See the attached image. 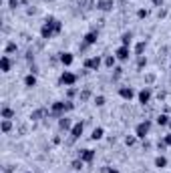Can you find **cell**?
<instances>
[{"instance_id":"cell-1","label":"cell","mask_w":171,"mask_h":173,"mask_svg":"<svg viewBox=\"0 0 171 173\" xmlns=\"http://www.w3.org/2000/svg\"><path fill=\"white\" fill-rule=\"evenodd\" d=\"M60 30H63V22H60L59 18H54V16H46L42 28H40V36L49 40L53 34H59Z\"/></svg>"},{"instance_id":"cell-2","label":"cell","mask_w":171,"mask_h":173,"mask_svg":"<svg viewBox=\"0 0 171 173\" xmlns=\"http://www.w3.org/2000/svg\"><path fill=\"white\" fill-rule=\"evenodd\" d=\"M73 107H75V105H73L71 101H67V103H63V101H56V103H53V107H50V109H53V113H54V115L63 117V113H64V111H71Z\"/></svg>"},{"instance_id":"cell-3","label":"cell","mask_w":171,"mask_h":173,"mask_svg":"<svg viewBox=\"0 0 171 173\" xmlns=\"http://www.w3.org/2000/svg\"><path fill=\"white\" fill-rule=\"evenodd\" d=\"M149 129H151V121H141L139 125L135 127V137H139V139H145L147 133H149Z\"/></svg>"},{"instance_id":"cell-4","label":"cell","mask_w":171,"mask_h":173,"mask_svg":"<svg viewBox=\"0 0 171 173\" xmlns=\"http://www.w3.org/2000/svg\"><path fill=\"white\" fill-rule=\"evenodd\" d=\"M59 83L60 85H64V86H73L75 83H77V75H73V72H68V71H64L63 75H60V79H59Z\"/></svg>"},{"instance_id":"cell-5","label":"cell","mask_w":171,"mask_h":173,"mask_svg":"<svg viewBox=\"0 0 171 173\" xmlns=\"http://www.w3.org/2000/svg\"><path fill=\"white\" fill-rule=\"evenodd\" d=\"M99 67H101V57H91L85 61V68L89 71H99Z\"/></svg>"},{"instance_id":"cell-6","label":"cell","mask_w":171,"mask_h":173,"mask_svg":"<svg viewBox=\"0 0 171 173\" xmlns=\"http://www.w3.org/2000/svg\"><path fill=\"white\" fill-rule=\"evenodd\" d=\"M131 57V50H129V46H119L117 50H115V58H117V61H127V58Z\"/></svg>"},{"instance_id":"cell-7","label":"cell","mask_w":171,"mask_h":173,"mask_svg":"<svg viewBox=\"0 0 171 173\" xmlns=\"http://www.w3.org/2000/svg\"><path fill=\"white\" fill-rule=\"evenodd\" d=\"M78 159L83 161V163H91L95 159V151L93 149H83L81 153H78Z\"/></svg>"},{"instance_id":"cell-8","label":"cell","mask_w":171,"mask_h":173,"mask_svg":"<svg viewBox=\"0 0 171 173\" xmlns=\"http://www.w3.org/2000/svg\"><path fill=\"white\" fill-rule=\"evenodd\" d=\"M151 101V89H141V91H139V103H141V105H147V103Z\"/></svg>"},{"instance_id":"cell-9","label":"cell","mask_w":171,"mask_h":173,"mask_svg":"<svg viewBox=\"0 0 171 173\" xmlns=\"http://www.w3.org/2000/svg\"><path fill=\"white\" fill-rule=\"evenodd\" d=\"M97 40H99V32H97V30H91V32L85 34V44H87V46L97 44Z\"/></svg>"},{"instance_id":"cell-10","label":"cell","mask_w":171,"mask_h":173,"mask_svg":"<svg viewBox=\"0 0 171 173\" xmlns=\"http://www.w3.org/2000/svg\"><path fill=\"white\" fill-rule=\"evenodd\" d=\"M119 95H121L125 101H131L133 97H135V91H133L131 86H121V89H119Z\"/></svg>"},{"instance_id":"cell-11","label":"cell","mask_w":171,"mask_h":173,"mask_svg":"<svg viewBox=\"0 0 171 173\" xmlns=\"http://www.w3.org/2000/svg\"><path fill=\"white\" fill-rule=\"evenodd\" d=\"M97 8L103 10V12H109V10H113V0H99Z\"/></svg>"},{"instance_id":"cell-12","label":"cell","mask_w":171,"mask_h":173,"mask_svg":"<svg viewBox=\"0 0 171 173\" xmlns=\"http://www.w3.org/2000/svg\"><path fill=\"white\" fill-rule=\"evenodd\" d=\"M83 123H77V125L73 127V129H71V135H73V139H78V137H81V135H83Z\"/></svg>"},{"instance_id":"cell-13","label":"cell","mask_w":171,"mask_h":173,"mask_svg":"<svg viewBox=\"0 0 171 173\" xmlns=\"http://www.w3.org/2000/svg\"><path fill=\"white\" fill-rule=\"evenodd\" d=\"M103 135H105V129H103V127H95V129H93V135H91V139H93V141L103 139Z\"/></svg>"},{"instance_id":"cell-14","label":"cell","mask_w":171,"mask_h":173,"mask_svg":"<svg viewBox=\"0 0 171 173\" xmlns=\"http://www.w3.org/2000/svg\"><path fill=\"white\" fill-rule=\"evenodd\" d=\"M73 54H71V53H63V54H60V63H63L64 64V67H68V64H71V63H73Z\"/></svg>"},{"instance_id":"cell-15","label":"cell","mask_w":171,"mask_h":173,"mask_svg":"<svg viewBox=\"0 0 171 173\" xmlns=\"http://www.w3.org/2000/svg\"><path fill=\"white\" fill-rule=\"evenodd\" d=\"M0 64H2V72H8L10 71V58H8V54H4V57H2Z\"/></svg>"},{"instance_id":"cell-16","label":"cell","mask_w":171,"mask_h":173,"mask_svg":"<svg viewBox=\"0 0 171 173\" xmlns=\"http://www.w3.org/2000/svg\"><path fill=\"white\" fill-rule=\"evenodd\" d=\"M24 85H26V86H30V89H32V86L36 85V77H34L32 72H30V75H26V77H24Z\"/></svg>"},{"instance_id":"cell-17","label":"cell","mask_w":171,"mask_h":173,"mask_svg":"<svg viewBox=\"0 0 171 173\" xmlns=\"http://www.w3.org/2000/svg\"><path fill=\"white\" fill-rule=\"evenodd\" d=\"M131 40H133V32H125V34L121 36L123 46H129V44H131Z\"/></svg>"},{"instance_id":"cell-18","label":"cell","mask_w":171,"mask_h":173,"mask_svg":"<svg viewBox=\"0 0 171 173\" xmlns=\"http://www.w3.org/2000/svg\"><path fill=\"white\" fill-rule=\"evenodd\" d=\"M59 127L60 129H71V119H68V117H60L59 119Z\"/></svg>"},{"instance_id":"cell-19","label":"cell","mask_w":171,"mask_h":173,"mask_svg":"<svg viewBox=\"0 0 171 173\" xmlns=\"http://www.w3.org/2000/svg\"><path fill=\"white\" fill-rule=\"evenodd\" d=\"M165 165H167V159H165V157H163V155H159V157H157V159H155V167H159V169H163V167H165Z\"/></svg>"},{"instance_id":"cell-20","label":"cell","mask_w":171,"mask_h":173,"mask_svg":"<svg viewBox=\"0 0 171 173\" xmlns=\"http://www.w3.org/2000/svg\"><path fill=\"white\" fill-rule=\"evenodd\" d=\"M12 117H14V111L4 107V109H2V119H12Z\"/></svg>"},{"instance_id":"cell-21","label":"cell","mask_w":171,"mask_h":173,"mask_svg":"<svg viewBox=\"0 0 171 173\" xmlns=\"http://www.w3.org/2000/svg\"><path fill=\"white\" fill-rule=\"evenodd\" d=\"M10 129H12V121H10V119H2V131L8 133Z\"/></svg>"},{"instance_id":"cell-22","label":"cell","mask_w":171,"mask_h":173,"mask_svg":"<svg viewBox=\"0 0 171 173\" xmlns=\"http://www.w3.org/2000/svg\"><path fill=\"white\" fill-rule=\"evenodd\" d=\"M169 119H171L169 115H159L157 117V123H159V125H169Z\"/></svg>"},{"instance_id":"cell-23","label":"cell","mask_w":171,"mask_h":173,"mask_svg":"<svg viewBox=\"0 0 171 173\" xmlns=\"http://www.w3.org/2000/svg\"><path fill=\"white\" fill-rule=\"evenodd\" d=\"M115 61H117V58H115V54H109V57L105 58V67L113 68V64H115Z\"/></svg>"},{"instance_id":"cell-24","label":"cell","mask_w":171,"mask_h":173,"mask_svg":"<svg viewBox=\"0 0 171 173\" xmlns=\"http://www.w3.org/2000/svg\"><path fill=\"white\" fill-rule=\"evenodd\" d=\"M42 115H44V109H38V111H34L32 115H30V119H34V121H38V119H40V117H42Z\"/></svg>"},{"instance_id":"cell-25","label":"cell","mask_w":171,"mask_h":173,"mask_svg":"<svg viewBox=\"0 0 171 173\" xmlns=\"http://www.w3.org/2000/svg\"><path fill=\"white\" fill-rule=\"evenodd\" d=\"M95 105H97V107H103V105H105V97H103V95L95 97Z\"/></svg>"},{"instance_id":"cell-26","label":"cell","mask_w":171,"mask_h":173,"mask_svg":"<svg viewBox=\"0 0 171 173\" xmlns=\"http://www.w3.org/2000/svg\"><path fill=\"white\" fill-rule=\"evenodd\" d=\"M143 50H145V42H139V44H137V48H135V53L139 54V57H141V54H143Z\"/></svg>"},{"instance_id":"cell-27","label":"cell","mask_w":171,"mask_h":173,"mask_svg":"<svg viewBox=\"0 0 171 173\" xmlns=\"http://www.w3.org/2000/svg\"><path fill=\"white\" fill-rule=\"evenodd\" d=\"M145 64H147V58H145V57H139V63H137V67H139V71H141V68L145 67Z\"/></svg>"},{"instance_id":"cell-28","label":"cell","mask_w":171,"mask_h":173,"mask_svg":"<svg viewBox=\"0 0 171 173\" xmlns=\"http://www.w3.org/2000/svg\"><path fill=\"white\" fill-rule=\"evenodd\" d=\"M73 169H75V171L83 169V161H81V159H78V161H73Z\"/></svg>"},{"instance_id":"cell-29","label":"cell","mask_w":171,"mask_h":173,"mask_svg":"<svg viewBox=\"0 0 171 173\" xmlns=\"http://www.w3.org/2000/svg\"><path fill=\"white\" fill-rule=\"evenodd\" d=\"M147 14H149V12H147V10H139V12H137V16H139V18H147Z\"/></svg>"},{"instance_id":"cell-30","label":"cell","mask_w":171,"mask_h":173,"mask_svg":"<svg viewBox=\"0 0 171 173\" xmlns=\"http://www.w3.org/2000/svg\"><path fill=\"white\" fill-rule=\"evenodd\" d=\"M12 50H16V44L14 42H10L8 46H6V53H12Z\"/></svg>"},{"instance_id":"cell-31","label":"cell","mask_w":171,"mask_h":173,"mask_svg":"<svg viewBox=\"0 0 171 173\" xmlns=\"http://www.w3.org/2000/svg\"><path fill=\"white\" fill-rule=\"evenodd\" d=\"M125 143H127L129 147H131V145H135V137H127V139H125Z\"/></svg>"},{"instance_id":"cell-32","label":"cell","mask_w":171,"mask_h":173,"mask_svg":"<svg viewBox=\"0 0 171 173\" xmlns=\"http://www.w3.org/2000/svg\"><path fill=\"white\" fill-rule=\"evenodd\" d=\"M105 173H119V169H115V167H109V169H105Z\"/></svg>"},{"instance_id":"cell-33","label":"cell","mask_w":171,"mask_h":173,"mask_svg":"<svg viewBox=\"0 0 171 173\" xmlns=\"http://www.w3.org/2000/svg\"><path fill=\"white\" fill-rule=\"evenodd\" d=\"M165 143H167V145H171V133H169V135H167V137H165Z\"/></svg>"},{"instance_id":"cell-34","label":"cell","mask_w":171,"mask_h":173,"mask_svg":"<svg viewBox=\"0 0 171 173\" xmlns=\"http://www.w3.org/2000/svg\"><path fill=\"white\" fill-rule=\"evenodd\" d=\"M161 2H163V0H153V4H155V6H159Z\"/></svg>"},{"instance_id":"cell-35","label":"cell","mask_w":171,"mask_h":173,"mask_svg":"<svg viewBox=\"0 0 171 173\" xmlns=\"http://www.w3.org/2000/svg\"><path fill=\"white\" fill-rule=\"evenodd\" d=\"M169 129H171V119H169Z\"/></svg>"}]
</instances>
